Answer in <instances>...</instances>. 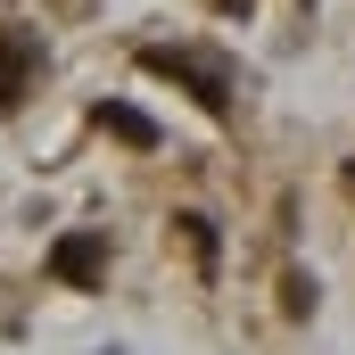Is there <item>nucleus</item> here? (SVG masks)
I'll return each instance as SVG.
<instances>
[{"mask_svg": "<svg viewBox=\"0 0 355 355\" xmlns=\"http://www.w3.org/2000/svg\"><path fill=\"white\" fill-rule=\"evenodd\" d=\"M50 281L58 289H99L107 281V232H67L50 248Z\"/></svg>", "mask_w": 355, "mask_h": 355, "instance_id": "f257e3e1", "label": "nucleus"}, {"mask_svg": "<svg viewBox=\"0 0 355 355\" xmlns=\"http://www.w3.org/2000/svg\"><path fill=\"white\" fill-rule=\"evenodd\" d=\"M141 67H149V75H174V83H190L207 116H223V75H215V67H198V58H182V50H141Z\"/></svg>", "mask_w": 355, "mask_h": 355, "instance_id": "f03ea898", "label": "nucleus"}, {"mask_svg": "<svg viewBox=\"0 0 355 355\" xmlns=\"http://www.w3.org/2000/svg\"><path fill=\"white\" fill-rule=\"evenodd\" d=\"M33 67H42V33H25V25L0 33V107L25 99V75H33Z\"/></svg>", "mask_w": 355, "mask_h": 355, "instance_id": "7ed1b4c3", "label": "nucleus"}, {"mask_svg": "<svg viewBox=\"0 0 355 355\" xmlns=\"http://www.w3.org/2000/svg\"><path fill=\"white\" fill-rule=\"evenodd\" d=\"M99 124H107L124 149H157V124H149L141 107H124V99H99Z\"/></svg>", "mask_w": 355, "mask_h": 355, "instance_id": "20e7f679", "label": "nucleus"}, {"mask_svg": "<svg viewBox=\"0 0 355 355\" xmlns=\"http://www.w3.org/2000/svg\"><path fill=\"white\" fill-rule=\"evenodd\" d=\"M174 223H182V240H190V257L215 265V223H207V215H174Z\"/></svg>", "mask_w": 355, "mask_h": 355, "instance_id": "39448f33", "label": "nucleus"}]
</instances>
